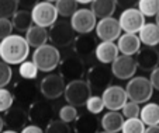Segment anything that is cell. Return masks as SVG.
<instances>
[{
  "instance_id": "1",
  "label": "cell",
  "mask_w": 159,
  "mask_h": 133,
  "mask_svg": "<svg viewBox=\"0 0 159 133\" xmlns=\"http://www.w3.org/2000/svg\"><path fill=\"white\" fill-rule=\"evenodd\" d=\"M30 45H28L25 36L11 34L2 41V50L0 58L2 60L9 65H20L27 60L30 55Z\"/></svg>"
},
{
  "instance_id": "2",
  "label": "cell",
  "mask_w": 159,
  "mask_h": 133,
  "mask_svg": "<svg viewBox=\"0 0 159 133\" xmlns=\"http://www.w3.org/2000/svg\"><path fill=\"white\" fill-rule=\"evenodd\" d=\"M31 58H33V62L37 65L38 70L44 71V73L52 71L61 63V52L52 44H45L39 48H35Z\"/></svg>"
},
{
  "instance_id": "3",
  "label": "cell",
  "mask_w": 159,
  "mask_h": 133,
  "mask_svg": "<svg viewBox=\"0 0 159 133\" xmlns=\"http://www.w3.org/2000/svg\"><path fill=\"white\" fill-rule=\"evenodd\" d=\"M153 86L151 80L144 76H134L128 80L125 86V91L129 101H134L137 104H147L152 98Z\"/></svg>"
},
{
  "instance_id": "4",
  "label": "cell",
  "mask_w": 159,
  "mask_h": 133,
  "mask_svg": "<svg viewBox=\"0 0 159 133\" xmlns=\"http://www.w3.org/2000/svg\"><path fill=\"white\" fill-rule=\"evenodd\" d=\"M49 41L54 46L59 48H68L72 46L73 41L76 38V31L73 30L70 21L66 20H58L54 25L49 27Z\"/></svg>"
},
{
  "instance_id": "5",
  "label": "cell",
  "mask_w": 159,
  "mask_h": 133,
  "mask_svg": "<svg viewBox=\"0 0 159 133\" xmlns=\"http://www.w3.org/2000/svg\"><path fill=\"white\" fill-rule=\"evenodd\" d=\"M92 88H90L87 80H73L69 81L65 87V100L70 105L78 106H86V102L90 97H92Z\"/></svg>"
},
{
  "instance_id": "6",
  "label": "cell",
  "mask_w": 159,
  "mask_h": 133,
  "mask_svg": "<svg viewBox=\"0 0 159 133\" xmlns=\"http://www.w3.org/2000/svg\"><path fill=\"white\" fill-rule=\"evenodd\" d=\"M113 71L104 63L94 65L87 71V83L93 92H103L108 86H111L113 80Z\"/></svg>"
},
{
  "instance_id": "7",
  "label": "cell",
  "mask_w": 159,
  "mask_h": 133,
  "mask_svg": "<svg viewBox=\"0 0 159 133\" xmlns=\"http://www.w3.org/2000/svg\"><path fill=\"white\" fill-rule=\"evenodd\" d=\"M58 67H59V74L65 80H68V83L82 79L84 76V70H86L84 60L80 59L75 52L62 58Z\"/></svg>"
},
{
  "instance_id": "8",
  "label": "cell",
  "mask_w": 159,
  "mask_h": 133,
  "mask_svg": "<svg viewBox=\"0 0 159 133\" xmlns=\"http://www.w3.org/2000/svg\"><path fill=\"white\" fill-rule=\"evenodd\" d=\"M31 14H33V21L35 25L44 27V28H48V27L54 25L58 21V10L55 3L51 2H38L35 6L31 9Z\"/></svg>"
},
{
  "instance_id": "9",
  "label": "cell",
  "mask_w": 159,
  "mask_h": 133,
  "mask_svg": "<svg viewBox=\"0 0 159 133\" xmlns=\"http://www.w3.org/2000/svg\"><path fill=\"white\" fill-rule=\"evenodd\" d=\"M65 79L59 73H49L41 79L39 92L45 100H57L65 92Z\"/></svg>"
},
{
  "instance_id": "10",
  "label": "cell",
  "mask_w": 159,
  "mask_h": 133,
  "mask_svg": "<svg viewBox=\"0 0 159 133\" xmlns=\"http://www.w3.org/2000/svg\"><path fill=\"white\" fill-rule=\"evenodd\" d=\"M55 108L48 101L37 100L28 106V119L31 123L38 126H47L54 119Z\"/></svg>"
},
{
  "instance_id": "11",
  "label": "cell",
  "mask_w": 159,
  "mask_h": 133,
  "mask_svg": "<svg viewBox=\"0 0 159 133\" xmlns=\"http://www.w3.org/2000/svg\"><path fill=\"white\" fill-rule=\"evenodd\" d=\"M39 91V86H37L34 80H20L13 87V95L18 105H23L25 108L31 105L34 101H37V94Z\"/></svg>"
},
{
  "instance_id": "12",
  "label": "cell",
  "mask_w": 159,
  "mask_h": 133,
  "mask_svg": "<svg viewBox=\"0 0 159 133\" xmlns=\"http://www.w3.org/2000/svg\"><path fill=\"white\" fill-rule=\"evenodd\" d=\"M70 24L76 34H90L96 30L97 17L90 9H78V11L70 17Z\"/></svg>"
},
{
  "instance_id": "13",
  "label": "cell",
  "mask_w": 159,
  "mask_h": 133,
  "mask_svg": "<svg viewBox=\"0 0 159 133\" xmlns=\"http://www.w3.org/2000/svg\"><path fill=\"white\" fill-rule=\"evenodd\" d=\"M118 21L124 32L138 34L145 24V15L139 11L138 7H131V9L123 10Z\"/></svg>"
},
{
  "instance_id": "14",
  "label": "cell",
  "mask_w": 159,
  "mask_h": 133,
  "mask_svg": "<svg viewBox=\"0 0 159 133\" xmlns=\"http://www.w3.org/2000/svg\"><path fill=\"white\" fill-rule=\"evenodd\" d=\"M138 70L137 59L128 55H118V58L111 63L113 76L118 80H129L135 76V71Z\"/></svg>"
},
{
  "instance_id": "15",
  "label": "cell",
  "mask_w": 159,
  "mask_h": 133,
  "mask_svg": "<svg viewBox=\"0 0 159 133\" xmlns=\"http://www.w3.org/2000/svg\"><path fill=\"white\" fill-rule=\"evenodd\" d=\"M104 106L108 111H120L128 101V95L124 87L111 84L102 92Z\"/></svg>"
},
{
  "instance_id": "16",
  "label": "cell",
  "mask_w": 159,
  "mask_h": 133,
  "mask_svg": "<svg viewBox=\"0 0 159 133\" xmlns=\"http://www.w3.org/2000/svg\"><path fill=\"white\" fill-rule=\"evenodd\" d=\"M97 45L99 44H97L96 36L92 35V32L90 34H79V35H76L75 41H73L72 49L80 59L89 60L93 55H96Z\"/></svg>"
},
{
  "instance_id": "17",
  "label": "cell",
  "mask_w": 159,
  "mask_h": 133,
  "mask_svg": "<svg viewBox=\"0 0 159 133\" xmlns=\"http://www.w3.org/2000/svg\"><path fill=\"white\" fill-rule=\"evenodd\" d=\"M121 25L120 21L114 17H107L99 20L96 25V36L100 41H113L121 36Z\"/></svg>"
},
{
  "instance_id": "18",
  "label": "cell",
  "mask_w": 159,
  "mask_h": 133,
  "mask_svg": "<svg viewBox=\"0 0 159 133\" xmlns=\"http://www.w3.org/2000/svg\"><path fill=\"white\" fill-rule=\"evenodd\" d=\"M28 119V108L23 105H14L7 109L4 112V122H6V126H9V129L13 130H21L23 127L27 126Z\"/></svg>"
},
{
  "instance_id": "19",
  "label": "cell",
  "mask_w": 159,
  "mask_h": 133,
  "mask_svg": "<svg viewBox=\"0 0 159 133\" xmlns=\"http://www.w3.org/2000/svg\"><path fill=\"white\" fill-rule=\"evenodd\" d=\"M138 69L144 71H152L159 66V50L155 46H144L137 53Z\"/></svg>"
},
{
  "instance_id": "20",
  "label": "cell",
  "mask_w": 159,
  "mask_h": 133,
  "mask_svg": "<svg viewBox=\"0 0 159 133\" xmlns=\"http://www.w3.org/2000/svg\"><path fill=\"white\" fill-rule=\"evenodd\" d=\"M100 126V119L94 114H80L73 122L75 133H97Z\"/></svg>"
},
{
  "instance_id": "21",
  "label": "cell",
  "mask_w": 159,
  "mask_h": 133,
  "mask_svg": "<svg viewBox=\"0 0 159 133\" xmlns=\"http://www.w3.org/2000/svg\"><path fill=\"white\" fill-rule=\"evenodd\" d=\"M118 49L117 44L113 41H102L96 48V59L99 63H104V65H111L116 59L118 58Z\"/></svg>"
},
{
  "instance_id": "22",
  "label": "cell",
  "mask_w": 159,
  "mask_h": 133,
  "mask_svg": "<svg viewBox=\"0 0 159 133\" xmlns=\"http://www.w3.org/2000/svg\"><path fill=\"white\" fill-rule=\"evenodd\" d=\"M141 39L135 34L124 32L120 38L117 39V46L120 49L121 55H128V56H134L135 53H138L141 49Z\"/></svg>"
},
{
  "instance_id": "23",
  "label": "cell",
  "mask_w": 159,
  "mask_h": 133,
  "mask_svg": "<svg viewBox=\"0 0 159 133\" xmlns=\"http://www.w3.org/2000/svg\"><path fill=\"white\" fill-rule=\"evenodd\" d=\"M102 127L106 132L110 133H118L121 132L124 125V115L118 111H108L107 114H104L100 121Z\"/></svg>"
},
{
  "instance_id": "24",
  "label": "cell",
  "mask_w": 159,
  "mask_h": 133,
  "mask_svg": "<svg viewBox=\"0 0 159 133\" xmlns=\"http://www.w3.org/2000/svg\"><path fill=\"white\" fill-rule=\"evenodd\" d=\"M25 39H27L28 45L33 48H39L45 45L49 39V31L44 27H39L34 24L30 30L25 32Z\"/></svg>"
},
{
  "instance_id": "25",
  "label": "cell",
  "mask_w": 159,
  "mask_h": 133,
  "mask_svg": "<svg viewBox=\"0 0 159 133\" xmlns=\"http://www.w3.org/2000/svg\"><path fill=\"white\" fill-rule=\"evenodd\" d=\"M138 36L145 46H156L159 45V25L156 23H145Z\"/></svg>"
},
{
  "instance_id": "26",
  "label": "cell",
  "mask_w": 159,
  "mask_h": 133,
  "mask_svg": "<svg viewBox=\"0 0 159 133\" xmlns=\"http://www.w3.org/2000/svg\"><path fill=\"white\" fill-rule=\"evenodd\" d=\"M116 7H117L116 0H93L90 3V10L94 13V15L99 20L113 17V14L116 11Z\"/></svg>"
},
{
  "instance_id": "27",
  "label": "cell",
  "mask_w": 159,
  "mask_h": 133,
  "mask_svg": "<svg viewBox=\"0 0 159 133\" xmlns=\"http://www.w3.org/2000/svg\"><path fill=\"white\" fill-rule=\"evenodd\" d=\"M11 23L17 32H27L34 25L31 10H25V9L17 10V13L11 17Z\"/></svg>"
},
{
  "instance_id": "28",
  "label": "cell",
  "mask_w": 159,
  "mask_h": 133,
  "mask_svg": "<svg viewBox=\"0 0 159 133\" xmlns=\"http://www.w3.org/2000/svg\"><path fill=\"white\" fill-rule=\"evenodd\" d=\"M139 118L142 119L145 125L152 126V125H159V104L156 102H147L141 108Z\"/></svg>"
},
{
  "instance_id": "29",
  "label": "cell",
  "mask_w": 159,
  "mask_h": 133,
  "mask_svg": "<svg viewBox=\"0 0 159 133\" xmlns=\"http://www.w3.org/2000/svg\"><path fill=\"white\" fill-rule=\"evenodd\" d=\"M78 2L76 0H57L55 6H57L58 14L63 18H70L76 11H78Z\"/></svg>"
},
{
  "instance_id": "30",
  "label": "cell",
  "mask_w": 159,
  "mask_h": 133,
  "mask_svg": "<svg viewBox=\"0 0 159 133\" xmlns=\"http://www.w3.org/2000/svg\"><path fill=\"white\" fill-rule=\"evenodd\" d=\"M38 67L33 60H24L23 63L18 65V74L21 79L25 80H35L38 76Z\"/></svg>"
},
{
  "instance_id": "31",
  "label": "cell",
  "mask_w": 159,
  "mask_h": 133,
  "mask_svg": "<svg viewBox=\"0 0 159 133\" xmlns=\"http://www.w3.org/2000/svg\"><path fill=\"white\" fill-rule=\"evenodd\" d=\"M147 125L141 118H128L124 121L121 133H145Z\"/></svg>"
},
{
  "instance_id": "32",
  "label": "cell",
  "mask_w": 159,
  "mask_h": 133,
  "mask_svg": "<svg viewBox=\"0 0 159 133\" xmlns=\"http://www.w3.org/2000/svg\"><path fill=\"white\" fill-rule=\"evenodd\" d=\"M138 10L145 17H155L159 13V0H139Z\"/></svg>"
},
{
  "instance_id": "33",
  "label": "cell",
  "mask_w": 159,
  "mask_h": 133,
  "mask_svg": "<svg viewBox=\"0 0 159 133\" xmlns=\"http://www.w3.org/2000/svg\"><path fill=\"white\" fill-rule=\"evenodd\" d=\"M18 7V0H0V17L11 18Z\"/></svg>"
},
{
  "instance_id": "34",
  "label": "cell",
  "mask_w": 159,
  "mask_h": 133,
  "mask_svg": "<svg viewBox=\"0 0 159 133\" xmlns=\"http://www.w3.org/2000/svg\"><path fill=\"white\" fill-rule=\"evenodd\" d=\"M58 115H59V119H62L66 123H73V122L76 121V118L79 116V114H78V109H76L75 105L66 104V105L61 106Z\"/></svg>"
},
{
  "instance_id": "35",
  "label": "cell",
  "mask_w": 159,
  "mask_h": 133,
  "mask_svg": "<svg viewBox=\"0 0 159 133\" xmlns=\"http://www.w3.org/2000/svg\"><path fill=\"white\" fill-rule=\"evenodd\" d=\"M45 133H72V129L69 123L63 122L62 119H52L45 126Z\"/></svg>"
},
{
  "instance_id": "36",
  "label": "cell",
  "mask_w": 159,
  "mask_h": 133,
  "mask_svg": "<svg viewBox=\"0 0 159 133\" xmlns=\"http://www.w3.org/2000/svg\"><path fill=\"white\" fill-rule=\"evenodd\" d=\"M13 79V69L11 65L0 60V88H4L9 86Z\"/></svg>"
},
{
  "instance_id": "37",
  "label": "cell",
  "mask_w": 159,
  "mask_h": 133,
  "mask_svg": "<svg viewBox=\"0 0 159 133\" xmlns=\"http://www.w3.org/2000/svg\"><path fill=\"white\" fill-rule=\"evenodd\" d=\"M14 95L10 90L0 88V112H6L14 105Z\"/></svg>"
},
{
  "instance_id": "38",
  "label": "cell",
  "mask_w": 159,
  "mask_h": 133,
  "mask_svg": "<svg viewBox=\"0 0 159 133\" xmlns=\"http://www.w3.org/2000/svg\"><path fill=\"white\" fill-rule=\"evenodd\" d=\"M104 102H103V98L99 97V95H92V97L87 100L86 102V109L87 112L90 114H94V115H97V114H100L103 109H104Z\"/></svg>"
},
{
  "instance_id": "39",
  "label": "cell",
  "mask_w": 159,
  "mask_h": 133,
  "mask_svg": "<svg viewBox=\"0 0 159 133\" xmlns=\"http://www.w3.org/2000/svg\"><path fill=\"white\" fill-rule=\"evenodd\" d=\"M121 114L124 115V118H139V114H141V108H139V104L134 102V101H127L125 105L121 108Z\"/></svg>"
},
{
  "instance_id": "40",
  "label": "cell",
  "mask_w": 159,
  "mask_h": 133,
  "mask_svg": "<svg viewBox=\"0 0 159 133\" xmlns=\"http://www.w3.org/2000/svg\"><path fill=\"white\" fill-rule=\"evenodd\" d=\"M13 30H14V27H13V23L10 18L0 17V41H3L4 38L11 35Z\"/></svg>"
},
{
  "instance_id": "41",
  "label": "cell",
  "mask_w": 159,
  "mask_h": 133,
  "mask_svg": "<svg viewBox=\"0 0 159 133\" xmlns=\"http://www.w3.org/2000/svg\"><path fill=\"white\" fill-rule=\"evenodd\" d=\"M139 0H116V3L120 9L127 10V9H131V7H135V4H138Z\"/></svg>"
},
{
  "instance_id": "42",
  "label": "cell",
  "mask_w": 159,
  "mask_h": 133,
  "mask_svg": "<svg viewBox=\"0 0 159 133\" xmlns=\"http://www.w3.org/2000/svg\"><path fill=\"white\" fill-rule=\"evenodd\" d=\"M149 80H151V83H152L153 88L159 91V66H158L156 69H153L152 71H151Z\"/></svg>"
},
{
  "instance_id": "43",
  "label": "cell",
  "mask_w": 159,
  "mask_h": 133,
  "mask_svg": "<svg viewBox=\"0 0 159 133\" xmlns=\"http://www.w3.org/2000/svg\"><path fill=\"white\" fill-rule=\"evenodd\" d=\"M20 133H45V132L42 130V126L31 123V125H27L25 127H23Z\"/></svg>"
},
{
  "instance_id": "44",
  "label": "cell",
  "mask_w": 159,
  "mask_h": 133,
  "mask_svg": "<svg viewBox=\"0 0 159 133\" xmlns=\"http://www.w3.org/2000/svg\"><path fill=\"white\" fill-rule=\"evenodd\" d=\"M37 3H38V0H18V6L25 10H31Z\"/></svg>"
},
{
  "instance_id": "45",
  "label": "cell",
  "mask_w": 159,
  "mask_h": 133,
  "mask_svg": "<svg viewBox=\"0 0 159 133\" xmlns=\"http://www.w3.org/2000/svg\"><path fill=\"white\" fill-rule=\"evenodd\" d=\"M145 133H159V125H152L145 129Z\"/></svg>"
},
{
  "instance_id": "46",
  "label": "cell",
  "mask_w": 159,
  "mask_h": 133,
  "mask_svg": "<svg viewBox=\"0 0 159 133\" xmlns=\"http://www.w3.org/2000/svg\"><path fill=\"white\" fill-rule=\"evenodd\" d=\"M6 126V122H4V118L3 116H0V133L3 132V127Z\"/></svg>"
},
{
  "instance_id": "47",
  "label": "cell",
  "mask_w": 159,
  "mask_h": 133,
  "mask_svg": "<svg viewBox=\"0 0 159 133\" xmlns=\"http://www.w3.org/2000/svg\"><path fill=\"white\" fill-rule=\"evenodd\" d=\"M79 4H89V3H92L93 0H76Z\"/></svg>"
},
{
  "instance_id": "48",
  "label": "cell",
  "mask_w": 159,
  "mask_h": 133,
  "mask_svg": "<svg viewBox=\"0 0 159 133\" xmlns=\"http://www.w3.org/2000/svg\"><path fill=\"white\" fill-rule=\"evenodd\" d=\"M2 133H18L17 130H13V129H7V130H3Z\"/></svg>"
},
{
  "instance_id": "49",
  "label": "cell",
  "mask_w": 159,
  "mask_h": 133,
  "mask_svg": "<svg viewBox=\"0 0 159 133\" xmlns=\"http://www.w3.org/2000/svg\"><path fill=\"white\" fill-rule=\"evenodd\" d=\"M155 18H156V24H158V25H159V13L155 15Z\"/></svg>"
},
{
  "instance_id": "50",
  "label": "cell",
  "mask_w": 159,
  "mask_h": 133,
  "mask_svg": "<svg viewBox=\"0 0 159 133\" xmlns=\"http://www.w3.org/2000/svg\"><path fill=\"white\" fill-rule=\"evenodd\" d=\"M44 2H51V3H55L57 0H44Z\"/></svg>"
},
{
  "instance_id": "51",
  "label": "cell",
  "mask_w": 159,
  "mask_h": 133,
  "mask_svg": "<svg viewBox=\"0 0 159 133\" xmlns=\"http://www.w3.org/2000/svg\"><path fill=\"white\" fill-rule=\"evenodd\" d=\"M97 133H110V132H106V130H103V132H97Z\"/></svg>"
},
{
  "instance_id": "52",
  "label": "cell",
  "mask_w": 159,
  "mask_h": 133,
  "mask_svg": "<svg viewBox=\"0 0 159 133\" xmlns=\"http://www.w3.org/2000/svg\"><path fill=\"white\" fill-rule=\"evenodd\" d=\"M0 50H2V41H0Z\"/></svg>"
}]
</instances>
